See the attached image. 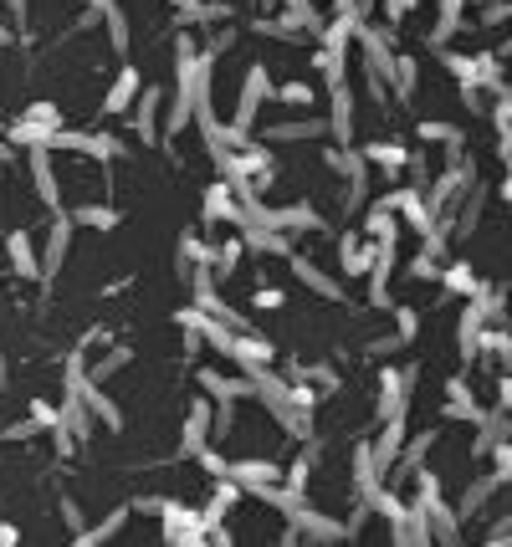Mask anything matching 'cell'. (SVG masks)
Returning <instances> with one entry per match:
<instances>
[{"mask_svg": "<svg viewBox=\"0 0 512 547\" xmlns=\"http://www.w3.org/2000/svg\"><path fill=\"white\" fill-rule=\"evenodd\" d=\"M72 236H77V225L67 210H52V220L41 225V287H52L62 277V266L72 256Z\"/></svg>", "mask_w": 512, "mask_h": 547, "instance_id": "6da1fadb", "label": "cell"}, {"mask_svg": "<svg viewBox=\"0 0 512 547\" xmlns=\"http://www.w3.org/2000/svg\"><path fill=\"white\" fill-rule=\"evenodd\" d=\"M267 103H272V72H267L262 62H251V67H246V77H241V93H236V108H231V118H226V123H231V128H241V133H251Z\"/></svg>", "mask_w": 512, "mask_h": 547, "instance_id": "7a4b0ae2", "label": "cell"}, {"mask_svg": "<svg viewBox=\"0 0 512 547\" xmlns=\"http://www.w3.org/2000/svg\"><path fill=\"white\" fill-rule=\"evenodd\" d=\"M26 174H31V190H36V200H41V210H67L62 205V179H57V154L47 149V144H36V149H26Z\"/></svg>", "mask_w": 512, "mask_h": 547, "instance_id": "3957f363", "label": "cell"}, {"mask_svg": "<svg viewBox=\"0 0 512 547\" xmlns=\"http://www.w3.org/2000/svg\"><path fill=\"white\" fill-rule=\"evenodd\" d=\"M123 118H128V128H134V139H139V144H159L164 87H159V82H144V87H139V98H134V108H128Z\"/></svg>", "mask_w": 512, "mask_h": 547, "instance_id": "277c9868", "label": "cell"}, {"mask_svg": "<svg viewBox=\"0 0 512 547\" xmlns=\"http://www.w3.org/2000/svg\"><path fill=\"white\" fill-rule=\"evenodd\" d=\"M262 139L272 144V149H292V144H313V139H328V118H303V113H292V118H282V123H267L262 128Z\"/></svg>", "mask_w": 512, "mask_h": 547, "instance_id": "5b68a950", "label": "cell"}, {"mask_svg": "<svg viewBox=\"0 0 512 547\" xmlns=\"http://www.w3.org/2000/svg\"><path fill=\"white\" fill-rule=\"evenodd\" d=\"M77 394H82V404H88V415H93V425H103L108 435H123V404L103 389V384H93L88 374H82V379H67Z\"/></svg>", "mask_w": 512, "mask_h": 547, "instance_id": "8992f818", "label": "cell"}, {"mask_svg": "<svg viewBox=\"0 0 512 547\" xmlns=\"http://www.w3.org/2000/svg\"><path fill=\"white\" fill-rule=\"evenodd\" d=\"M210 445V399L205 394H195L190 399V409H185V425H180V461H195V455Z\"/></svg>", "mask_w": 512, "mask_h": 547, "instance_id": "52a82bcc", "label": "cell"}, {"mask_svg": "<svg viewBox=\"0 0 512 547\" xmlns=\"http://www.w3.org/2000/svg\"><path fill=\"white\" fill-rule=\"evenodd\" d=\"M226 476L251 496V491H262V486H277V481L287 476V466H282V461H267V455H246V461H231V466H226Z\"/></svg>", "mask_w": 512, "mask_h": 547, "instance_id": "ba28073f", "label": "cell"}, {"mask_svg": "<svg viewBox=\"0 0 512 547\" xmlns=\"http://www.w3.org/2000/svg\"><path fill=\"white\" fill-rule=\"evenodd\" d=\"M139 87H144V72H139L134 62H123V67H118V77L108 82V93H103L98 113H103V118H123L128 108H134V98H139Z\"/></svg>", "mask_w": 512, "mask_h": 547, "instance_id": "9c48e42d", "label": "cell"}, {"mask_svg": "<svg viewBox=\"0 0 512 547\" xmlns=\"http://www.w3.org/2000/svg\"><path fill=\"white\" fill-rule=\"evenodd\" d=\"M6 256H11V271L21 282H41V251H36V231L26 225H11L6 231Z\"/></svg>", "mask_w": 512, "mask_h": 547, "instance_id": "30bf717a", "label": "cell"}, {"mask_svg": "<svg viewBox=\"0 0 512 547\" xmlns=\"http://www.w3.org/2000/svg\"><path fill=\"white\" fill-rule=\"evenodd\" d=\"M287 266H292V277L303 282L313 297H323V302H344V287H338V277H333V271H323L313 256H297V251H292Z\"/></svg>", "mask_w": 512, "mask_h": 547, "instance_id": "8fae6325", "label": "cell"}, {"mask_svg": "<svg viewBox=\"0 0 512 547\" xmlns=\"http://www.w3.org/2000/svg\"><path fill=\"white\" fill-rule=\"evenodd\" d=\"M98 26H103V36H108V52H113V57H128V47H134V31H128L123 0H108V6L98 11Z\"/></svg>", "mask_w": 512, "mask_h": 547, "instance_id": "7c38bea8", "label": "cell"}, {"mask_svg": "<svg viewBox=\"0 0 512 547\" xmlns=\"http://www.w3.org/2000/svg\"><path fill=\"white\" fill-rule=\"evenodd\" d=\"M328 139L333 144H354V98L344 93V82L333 87V103H328Z\"/></svg>", "mask_w": 512, "mask_h": 547, "instance_id": "4fadbf2b", "label": "cell"}, {"mask_svg": "<svg viewBox=\"0 0 512 547\" xmlns=\"http://www.w3.org/2000/svg\"><path fill=\"white\" fill-rule=\"evenodd\" d=\"M67 215H72V225H82V231H118V225H123L118 205H82L77 200Z\"/></svg>", "mask_w": 512, "mask_h": 547, "instance_id": "5bb4252c", "label": "cell"}, {"mask_svg": "<svg viewBox=\"0 0 512 547\" xmlns=\"http://www.w3.org/2000/svg\"><path fill=\"white\" fill-rule=\"evenodd\" d=\"M272 103H282L287 113H308L318 93H313V82H272Z\"/></svg>", "mask_w": 512, "mask_h": 547, "instance_id": "9a60e30c", "label": "cell"}, {"mask_svg": "<svg viewBox=\"0 0 512 547\" xmlns=\"http://www.w3.org/2000/svg\"><path fill=\"white\" fill-rule=\"evenodd\" d=\"M128 363H134V348H128V343H113L98 363H88V379H93V384H108L113 374H123V369H128Z\"/></svg>", "mask_w": 512, "mask_h": 547, "instance_id": "2e32d148", "label": "cell"}, {"mask_svg": "<svg viewBox=\"0 0 512 547\" xmlns=\"http://www.w3.org/2000/svg\"><path fill=\"white\" fill-rule=\"evenodd\" d=\"M123 522H128V512L118 507V512H108V522H98V527H82V532H77V542H82V547H98V542H113V537L123 532Z\"/></svg>", "mask_w": 512, "mask_h": 547, "instance_id": "e0dca14e", "label": "cell"}, {"mask_svg": "<svg viewBox=\"0 0 512 547\" xmlns=\"http://www.w3.org/2000/svg\"><path fill=\"white\" fill-rule=\"evenodd\" d=\"M251 307H256V312H277V307H287V292H282V287H262V292L251 297Z\"/></svg>", "mask_w": 512, "mask_h": 547, "instance_id": "ac0fdd59", "label": "cell"}, {"mask_svg": "<svg viewBox=\"0 0 512 547\" xmlns=\"http://www.w3.org/2000/svg\"><path fill=\"white\" fill-rule=\"evenodd\" d=\"M26 415H31L41 430H52V425H57V404H52V399H31V409H26Z\"/></svg>", "mask_w": 512, "mask_h": 547, "instance_id": "d6986e66", "label": "cell"}, {"mask_svg": "<svg viewBox=\"0 0 512 547\" xmlns=\"http://www.w3.org/2000/svg\"><path fill=\"white\" fill-rule=\"evenodd\" d=\"M0 11L11 16V26H26V16H31V0H0Z\"/></svg>", "mask_w": 512, "mask_h": 547, "instance_id": "ffe728a7", "label": "cell"}, {"mask_svg": "<svg viewBox=\"0 0 512 547\" xmlns=\"http://www.w3.org/2000/svg\"><path fill=\"white\" fill-rule=\"evenodd\" d=\"M6 379H11V363H6V348H0V389H6Z\"/></svg>", "mask_w": 512, "mask_h": 547, "instance_id": "44dd1931", "label": "cell"}, {"mask_svg": "<svg viewBox=\"0 0 512 547\" xmlns=\"http://www.w3.org/2000/svg\"><path fill=\"white\" fill-rule=\"evenodd\" d=\"M0 52H11V26H0Z\"/></svg>", "mask_w": 512, "mask_h": 547, "instance_id": "7402d4cb", "label": "cell"}]
</instances>
